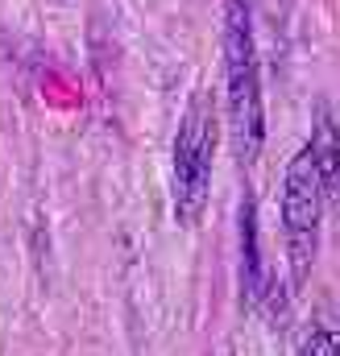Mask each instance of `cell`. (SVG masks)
Masks as SVG:
<instances>
[{
  "mask_svg": "<svg viewBox=\"0 0 340 356\" xmlns=\"http://www.w3.org/2000/svg\"><path fill=\"white\" fill-rule=\"evenodd\" d=\"M212 158H216V108L212 95H195L178 120L174 158H170V199H174V220L183 228L199 224L208 207Z\"/></svg>",
  "mask_w": 340,
  "mask_h": 356,
  "instance_id": "obj_2",
  "label": "cell"
},
{
  "mask_svg": "<svg viewBox=\"0 0 340 356\" xmlns=\"http://www.w3.org/2000/svg\"><path fill=\"white\" fill-rule=\"evenodd\" d=\"M282 241H286V266H291V282L303 286L311 277L316 253H320V211H324V191L316 166L307 158V145L291 158L286 175H282Z\"/></svg>",
  "mask_w": 340,
  "mask_h": 356,
  "instance_id": "obj_3",
  "label": "cell"
},
{
  "mask_svg": "<svg viewBox=\"0 0 340 356\" xmlns=\"http://www.w3.org/2000/svg\"><path fill=\"white\" fill-rule=\"evenodd\" d=\"M220 50H224V108L241 166L261 158L265 145V104H261V71H257L254 38V0H224L220 21Z\"/></svg>",
  "mask_w": 340,
  "mask_h": 356,
  "instance_id": "obj_1",
  "label": "cell"
},
{
  "mask_svg": "<svg viewBox=\"0 0 340 356\" xmlns=\"http://www.w3.org/2000/svg\"><path fill=\"white\" fill-rule=\"evenodd\" d=\"M270 282L274 277L261 266V241H257V203L245 195L241 199V290H245V302L261 307Z\"/></svg>",
  "mask_w": 340,
  "mask_h": 356,
  "instance_id": "obj_5",
  "label": "cell"
},
{
  "mask_svg": "<svg viewBox=\"0 0 340 356\" xmlns=\"http://www.w3.org/2000/svg\"><path fill=\"white\" fill-rule=\"evenodd\" d=\"M299 356H340V327H332V323L311 327L299 344Z\"/></svg>",
  "mask_w": 340,
  "mask_h": 356,
  "instance_id": "obj_6",
  "label": "cell"
},
{
  "mask_svg": "<svg viewBox=\"0 0 340 356\" xmlns=\"http://www.w3.org/2000/svg\"><path fill=\"white\" fill-rule=\"evenodd\" d=\"M307 158L316 166L324 199L340 211V124L328 108V99H316L311 108V141H307Z\"/></svg>",
  "mask_w": 340,
  "mask_h": 356,
  "instance_id": "obj_4",
  "label": "cell"
}]
</instances>
